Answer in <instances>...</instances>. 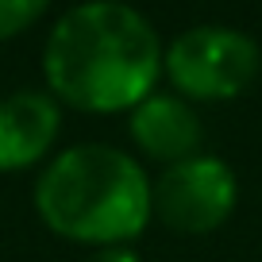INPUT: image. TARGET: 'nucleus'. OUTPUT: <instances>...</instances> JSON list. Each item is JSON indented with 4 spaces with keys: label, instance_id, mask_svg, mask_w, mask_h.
Here are the masks:
<instances>
[{
    "label": "nucleus",
    "instance_id": "nucleus-1",
    "mask_svg": "<svg viewBox=\"0 0 262 262\" xmlns=\"http://www.w3.org/2000/svg\"><path fill=\"white\" fill-rule=\"evenodd\" d=\"M42 74L50 97L77 112H131L158 85L162 39L123 0H85L50 27Z\"/></svg>",
    "mask_w": 262,
    "mask_h": 262
},
{
    "label": "nucleus",
    "instance_id": "nucleus-2",
    "mask_svg": "<svg viewBox=\"0 0 262 262\" xmlns=\"http://www.w3.org/2000/svg\"><path fill=\"white\" fill-rule=\"evenodd\" d=\"M35 212L54 235L89 247H123L150 224V178L108 143L62 150L35 181Z\"/></svg>",
    "mask_w": 262,
    "mask_h": 262
},
{
    "label": "nucleus",
    "instance_id": "nucleus-3",
    "mask_svg": "<svg viewBox=\"0 0 262 262\" xmlns=\"http://www.w3.org/2000/svg\"><path fill=\"white\" fill-rule=\"evenodd\" d=\"M258 42L235 27L201 24L162 50V70L185 100H231L258 77Z\"/></svg>",
    "mask_w": 262,
    "mask_h": 262
},
{
    "label": "nucleus",
    "instance_id": "nucleus-4",
    "mask_svg": "<svg viewBox=\"0 0 262 262\" xmlns=\"http://www.w3.org/2000/svg\"><path fill=\"white\" fill-rule=\"evenodd\" d=\"M239 201L235 173L224 158L193 155L173 162L150 181V212L181 235H208L224 228Z\"/></svg>",
    "mask_w": 262,
    "mask_h": 262
},
{
    "label": "nucleus",
    "instance_id": "nucleus-5",
    "mask_svg": "<svg viewBox=\"0 0 262 262\" xmlns=\"http://www.w3.org/2000/svg\"><path fill=\"white\" fill-rule=\"evenodd\" d=\"M127 135L147 158L173 166V162H185V158L201 155L205 127H201L196 108L185 97H178V93H150L147 100H139L127 112Z\"/></svg>",
    "mask_w": 262,
    "mask_h": 262
},
{
    "label": "nucleus",
    "instance_id": "nucleus-6",
    "mask_svg": "<svg viewBox=\"0 0 262 262\" xmlns=\"http://www.w3.org/2000/svg\"><path fill=\"white\" fill-rule=\"evenodd\" d=\"M62 127V108L50 93L19 89L0 100V173L31 170L50 155Z\"/></svg>",
    "mask_w": 262,
    "mask_h": 262
},
{
    "label": "nucleus",
    "instance_id": "nucleus-7",
    "mask_svg": "<svg viewBox=\"0 0 262 262\" xmlns=\"http://www.w3.org/2000/svg\"><path fill=\"white\" fill-rule=\"evenodd\" d=\"M50 0H0V42L24 35L27 27L39 24Z\"/></svg>",
    "mask_w": 262,
    "mask_h": 262
},
{
    "label": "nucleus",
    "instance_id": "nucleus-8",
    "mask_svg": "<svg viewBox=\"0 0 262 262\" xmlns=\"http://www.w3.org/2000/svg\"><path fill=\"white\" fill-rule=\"evenodd\" d=\"M81 262H139V254L131 251V247H97Z\"/></svg>",
    "mask_w": 262,
    "mask_h": 262
}]
</instances>
